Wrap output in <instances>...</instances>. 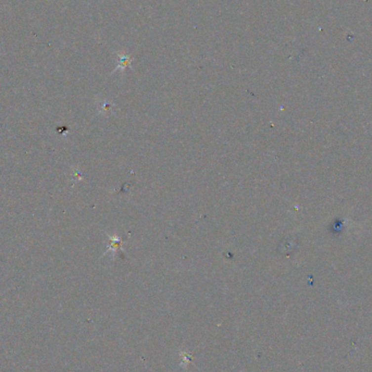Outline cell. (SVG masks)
I'll return each instance as SVG.
<instances>
[{
	"mask_svg": "<svg viewBox=\"0 0 372 372\" xmlns=\"http://www.w3.org/2000/svg\"><path fill=\"white\" fill-rule=\"evenodd\" d=\"M108 239H109V245H108V249H107V251H110V250L117 251L118 249H120L121 246H122V243H123V242L121 241L120 237L108 235Z\"/></svg>",
	"mask_w": 372,
	"mask_h": 372,
	"instance_id": "obj_1",
	"label": "cell"
}]
</instances>
